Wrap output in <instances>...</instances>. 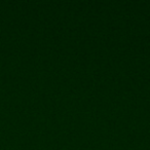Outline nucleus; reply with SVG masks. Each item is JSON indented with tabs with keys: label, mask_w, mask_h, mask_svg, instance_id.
I'll use <instances>...</instances> for the list:
<instances>
[]
</instances>
